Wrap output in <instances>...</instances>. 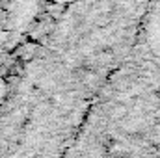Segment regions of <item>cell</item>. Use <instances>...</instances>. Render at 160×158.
Instances as JSON below:
<instances>
[{
    "instance_id": "obj_1",
    "label": "cell",
    "mask_w": 160,
    "mask_h": 158,
    "mask_svg": "<svg viewBox=\"0 0 160 158\" xmlns=\"http://www.w3.org/2000/svg\"><path fill=\"white\" fill-rule=\"evenodd\" d=\"M145 0H73L0 108V158H67L132 47Z\"/></svg>"
}]
</instances>
